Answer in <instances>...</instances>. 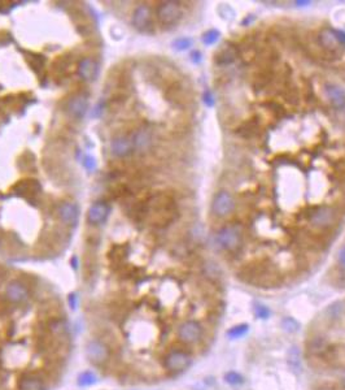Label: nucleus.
<instances>
[{"instance_id": "f257e3e1", "label": "nucleus", "mask_w": 345, "mask_h": 390, "mask_svg": "<svg viewBox=\"0 0 345 390\" xmlns=\"http://www.w3.org/2000/svg\"><path fill=\"white\" fill-rule=\"evenodd\" d=\"M86 358L95 367H104L112 359V349L106 341L92 338L86 343Z\"/></svg>"}, {"instance_id": "f03ea898", "label": "nucleus", "mask_w": 345, "mask_h": 390, "mask_svg": "<svg viewBox=\"0 0 345 390\" xmlns=\"http://www.w3.org/2000/svg\"><path fill=\"white\" fill-rule=\"evenodd\" d=\"M192 363V357L183 349H171L165 354L162 359L163 368L170 373H181Z\"/></svg>"}, {"instance_id": "7ed1b4c3", "label": "nucleus", "mask_w": 345, "mask_h": 390, "mask_svg": "<svg viewBox=\"0 0 345 390\" xmlns=\"http://www.w3.org/2000/svg\"><path fill=\"white\" fill-rule=\"evenodd\" d=\"M203 325L196 320H185L177 328V337L185 345H195L203 338Z\"/></svg>"}, {"instance_id": "20e7f679", "label": "nucleus", "mask_w": 345, "mask_h": 390, "mask_svg": "<svg viewBox=\"0 0 345 390\" xmlns=\"http://www.w3.org/2000/svg\"><path fill=\"white\" fill-rule=\"evenodd\" d=\"M215 242L222 250L229 252L236 251L241 244V234L235 226H225L215 234Z\"/></svg>"}, {"instance_id": "39448f33", "label": "nucleus", "mask_w": 345, "mask_h": 390, "mask_svg": "<svg viewBox=\"0 0 345 390\" xmlns=\"http://www.w3.org/2000/svg\"><path fill=\"white\" fill-rule=\"evenodd\" d=\"M4 298L13 306H22L30 299V290L27 285L20 280L9 281L4 290Z\"/></svg>"}, {"instance_id": "423d86ee", "label": "nucleus", "mask_w": 345, "mask_h": 390, "mask_svg": "<svg viewBox=\"0 0 345 390\" xmlns=\"http://www.w3.org/2000/svg\"><path fill=\"white\" fill-rule=\"evenodd\" d=\"M157 19L163 26L175 25L182 19V7L178 1H163L157 8Z\"/></svg>"}, {"instance_id": "0eeeda50", "label": "nucleus", "mask_w": 345, "mask_h": 390, "mask_svg": "<svg viewBox=\"0 0 345 390\" xmlns=\"http://www.w3.org/2000/svg\"><path fill=\"white\" fill-rule=\"evenodd\" d=\"M17 390H48L46 380L35 372H24L16 383Z\"/></svg>"}, {"instance_id": "6e6552de", "label": "nucleus", "mask_w": 345, "mask_h": 390, "mask_svg": "<svg viewBox=\"0 0 345 390\" xmlns=\"http://www.w3.org/2000/svg\"><path fill=\"white\" fill-rule=\"evenodd\" d=\"M234 208H235L234 198L227 191L218 193L214 197V199H213V203H212V211L218 217L227 216L234 211Z\"/></svg>"}, {"instance_id": "1a4fd4ad", "label": "nucleus", "mask_w": 345, "mask_h": 390, "mask_svg": "<svg viewBox=\"0 0 345 390\" xmlns=\"http://www.w3.org/2000/svg\"><path fill=\"white\" fill-rule=\"evenodd\" d=\"M309 220L317 228H328V226L334 225L336 215H335V211L331 207L322 206V207L316 208L310 213Z\"/></svg>"}, {"instance_id": "9d476101", "label": "nucleus", "mask_w": 345, "mask_h": 390, "mask_svg": "<svg viewBox=\"0 0 345 390\" xmlns=\"http://www.w3.org/2000/svg\"><path fill=\"white\" fill-rule=\"evenodd\" d=\"M133 25L140 31H148L152 26V11L148 5L142 4L136 7L133 15Z\"/></svg>"}, {"instance_id": "9b49d317", "label": "nucleus", "mask_w": 345, "mask_h": 390, "mask_svg": "<svg viewBox=\"0 0 345 390\" xmlns=\"http://www.w3.org/2000/svg\"><path fill=\"white\" fill-rule=\"evenodd\" d=\"M110 208L104 202H96L94 205H91L87 212V221L92 225H100V224L106 223L108 219Z\"/></svg>"}, {"instance_id": "f8f14e48", "label": "nucleus", "mask_w": 345, "mask_h": 390, "mask_svg": "<svg viewBox=\"0 0 345 390\" xmlns=\"http://www.w3.org/2000/svg\"><path fill=\"white\" fill-rule=\"evenodd\" d=\"M57 215L60 220L68 225H76L80 219V208L73 202H64L58 206Z\"/></svg>"}, {"instance_id": "ddd939ff", "label": "nucleus", "mask_w": 345, "mask_h": 390, "mask_svg": "<svg viewBox=\"0 0 345 390\" xmlns=\"http://www.w3.org/2000/svg\"><path fill=\"white\" fill-rule=\"evenodd\" d=\"M99 65L94 59L84 58L78 65V76L86 82H92L98 78Z\"/></svg>"}, {"instance_id": "4468645a", "label": "nucleus", "mask_w": 345, "mask_h": 390, "mask_svg": "<svg viewBox=\"0 0 345 390\" xmlns=\"http://www.w3.org/2000/svg\"><path fill=\"white\" fill-rule=\"evenodd\" d=\"M68 113L69 116H72L73 119H83V116L86 115L88 110V100L84 95H77L74 98L70 99V102L68 103Z\"/></svg>"}, {"instance_id": "2eb2a0df", "label": "nucleus", "mask_w": 345, "mask_h": 390, "mask_svg": "<svg viewBox=\"0 0 345 390\" xmlns=\"http://www.w3.org/2000/svg\"><path fill=\"white\" fill-rule=\"evenodd\" d=\"M112 153L117 157H126L134 151V143L133 139L127 138V137H117L112 141L110 145Z\"/></svg>"}, {"instance_id": "dca6fc26", "label": "nucleus", "mask_w": 345, "mask_h": 390, "mask_svg": "<svg viewBox=\"0 0 345 390\" xmlns=\"http://www.w3.org/2000/svg\"><path fill=\"white\" fill-rule=\"evenodd\" d=\"M319 43L322 47L328 50V51H336L342 46L340 42H339L338 37H336L335 29H331V28H326V29L320 31Z\"/></svg>"}, {"instance_id": "f3484780", "label": "nucleus", "mask_w": 345, "mask_h": 390, "mask_svg": "<svg viewBox=\"0 0 345 390\" xmlns=\"http://www.w3.org/2000/svg\"><path fill=\"white\" fill-rule=\"evenodd\" d=\"M324 90H326L327 98L332 103V106L336 107V108L345 107V92L343 89L338 88L335 85H327Z\"/></svg>"}, {"instance_id": "a211bd4d", "label": "nucleus", "mask_w": 345, "mask_h": 390, "mask_svg": "<svg viewBox=\"0 0 345 390\" xmlns=\"http://www.w3.org/2000/svg\"><path fill=\"white\" fill-rule=\"evenodd\" d=\"M152 142V137L151 133L147 129H140L134 134L133 137V143H134V149L139 150V151H144L151 146Z\"/></svg>"}, {"instance_id": "6ab92c4d", "label": "nucleus", "mask_w": 345, "mask_h": 390, "mask_svg": "<svg viewBox=\"0 0 345 390\" xmlns=\"http://www.w3.org/2000/svg\"><path fill=\"white\" fill-rule=\"evenodd\" d=\"M308 349L310 353L313 354H323L324 351L328 349V341H327L326 337L323 335H316L313 337L308 343Z\"/></svg>"}, {"instance_id": "aec40b11", "label": "nucleus", "mask_w": 345, "mask_h": 390, "mask_svg": "<svg viewBox=\"0 0 345 390\" xmlns=\"http://www.w3.org/2000/svg\"><path fill=\"white\" fill-rule=\"evenodd\" d=\"M236 56H238L236 48L234 46H227L223 50H221L217 55V62L219 65H227V64L235 61Z\"/></svg>"}, {"instance_id": "412c9836", "label": "nucleus", "mask_w": 345, "mask_h": 390, "mask_svg": "<svg viewBox=\"0 0 345 390\" xmlns=\"http://www.w3.org/2000/svg\"><path fill=\"white\" fill-rule=\"evenodd\" d=\"M288 364L292 368V371L300 372V369H301V355H300V350L296 346L292 347L290 354H288Z\"/></svg>"}, {"instance_id": "4be33fe9", "label": "nucleus", "mask_w": 345, "mask_h": 390, "mask_svg": "<svg viewBox=\"0 0 345 390\" xmlns=\"http://www.w3.org/2000/svg\"><path fill=\"white\" fill-rule=\"evenodd\" d=\"M96 383V375L92 371L82 372L78 377V385L80 387H91Z\"/></svg>"}, {"instance_id": "5701e85b", "label": "nucleus", "mask_w": 345, "mask_h": 390, "mask_svg": "<svg viewBox=\"0 0 345 390\" xmlns=\"http://www.w3.org/2000/svg\"><path fill=\"white\" fill-rule=\"evenodd\" d=\"M247 333H248V325L240 324L230 329L229 332H227V335H229L230 338L235 339V338H241V337L247 334Z\"/></svg>"}, {"instance_id": "b1692460", "label": "nucleus", "mask_w": 345, "mask_h": 390, "mask_svg": "<svg viewBox=\"0 0 345 390\" xmlns=\"http://www.w3.org/2000/svg\"><path fill=\"white\" fill-rule=\"evenodd\" d=\"M219 35H221V34H219L218 30L215 29L208 30L207 33L203 35V43L205 44V46H212V44H214L215 42L219 39Z\"/></svg>"}, {"instance_id": "393cba45", "label": "nucleus", "mask_w": 345, "mask_h": 390, "mask_svg": "<svg viewBox=\"0 0 345 390\" xmlns=\"http://www.w3.org/2000/svg\"><path fill=\"white\" fill-rule=\"evenodd\" d=\"M191 44H192V40L189 39V38L183 37L175 39L174 42H173V47H174V50H177V51H185V50L191 47Z\"/></svg>"}, {"instance_id": "a878e982", "label": "nucleus", "mask_w": 345, "mask_h": 390, "mask_svg": "<svg viewBox=\"0 0 345 390\" xmlns=\"http://www.w3.org/2000/svg\"><path fill=\"white\" fill-rule=\"evenodd\" d=\"M225 380L226 383L231 384V385H240V384H243V377L239 373H236V372H229L225 376Z\"/></svg>"}, {"instance_id": "bb28decb", "label": "nucleus", "mask_w": 345, "mask_h": 390, "mask_svg": "<svg viewBox=\"0 0 345 390\" xmlns=\"http://www.w3.org/2000/svg\"><path fill=\"white\" fill-rule=\"evenodd\" d=\"M282 325H283L284 330H287V332H296L298 329V324L296 323V320L291 319V317H286V319H283Z\"/></svg>"}, {"instance_id": "cd10ccee", "label": "nucleus", "mask_w": 345, "mask_h": 390, "mask_svg": "<svg viewBox=\"0 0 345 390\" xmlns=\"http://www.w3.org/2000/svg\"><path fill=\"white\" fill-rule=\"evenodd\" d=\"M254 314L258 319H267L270 316V310L266 306H262V304H256L254 307Z\"/></svg>"}, {"instance_id": "c85d7f7f", "label": "nucleus", "mask_w": 345, "mask_h": 390, "mask_svg": "<svg viewBox=\"0 0 345 390\" xmlns=\"http://www.w3.org/2000/svg\"><path fill=\"white\" fill-rule=\"evenodd\" d=\"M83 165L87 171H94L95 168H96V161H95L94 157L87 155V156H84L83 159Z\"/></svg>"}, {"instance_id": "c756f323", "label": "nucleus", "mask_w": 345, "mask_h": 390, "mask_svg": "<svg viewBox=\"0 0 345 390\" xmlns=\"http://www.w3.org/2000/svg\"><path fill=\"white\" fill-rule=\"evenodd\" d=\"M204 102H205V104H207L208 107L214 106V99H213V95H212V92L209 91V90L204 92Z\"/></svg>"}, {"instance_id": "7c9ffc66", "label": "nucleus", "mask_w": 345, "mask_h": 390, "mask_svg": "<svg viewBox=\"0 0 345 390\" xmlns=\"http://www.w3.org/2000/svg\"><path fill=\"white\" fill-rule=\"evenodd\" d=\"M68 300H69V306L70 308H73V310H76L77 306H78V297H77V294H70L69 298H68Z\"/></svg>"}, {"instance_id": "2f4dec72", "label": "nucleus", "mask_w": 345, "mask_h": 390, "mask_svg": "<svg viewBox=\"0 0 345 390\" xmlns=\"http://www.w3.org/2000/svg\"><path fill=\"white\" fill-rule=\"evenodd\" d=\"M103 113V104L102 103H99V104H96V106L94 107V110H92V112H91V117H100V115Z\"/></svg>"}, {"instance_id": "473e14b6", "label": "nucleus", "mask_w": 345, "mask_h": 390, "mask_svg": "<svg viewBox=\"0 0 345 390\" xmlns=\"http://www.w3.org/2000/svg\"><path fill=\"white\" fill-rule=\"evenodd\" d=\"M338 258H339V263H340V266H342L343 268H345V244L343 246L342 248H340Z\"/></svg>"}, {"instance_id": "72a5a7b5", "label": "nucleus", "mask_w": 345, "mask_h": 390, "mask_svg": "<svg viewBox=\"0 0 345 390\" xmlns=\"http://www.w3.org/2000/svg\"><path fill=\"white\" fill-rule=\"evenodd\" d=\"M335 33H336V37H338L340 44H342V46H345V33L344 31H342V30H335Z\"/></svg>"}, {"instance_id": "f704fd0d", "label": "nucleus", "mask_w": 345, "mask_h": 390, "mask_svg": "<svg viewBox=\"0 0 345 390\" xmlns=\"http://www.w3.org/2000/svg\"><path fill=\"white\" fill-rule=\"evenodd\" d=\"M192 61L193 62H199L200 60H201V54H200L199 51H195V52H192Z\"/></svg>"}, {"instance_id": "c9c22d12", "label": "nucleus", "mask_w": 345, "mask_h": 390, "mask_svg": "<svg viewBox=\"0 0 345 390\" xmlns=\"http://www.w3.org/2000/svg\"><path fill=\"white\" fill-rule=\"evenodd\" d=\"M72 264L74 270H78V258L77 256H73L72 258Z\"/></svg>"}, {"instance_id": "e433bc0d", "label": "nucleus", "mask_w": 345, "mask_h": 390, "mask_svg": "<svg viewBox=\"0 0 345 390\" xmlns=\"http://www.w3.org/2000/svg\"><path fill=\"white\" fill-rule=\"evenodd\" d=\"M296 4L300 5V7H302V5H308V4H310V1H302V0H298V1H296Z\"/></svg>"}, {"instance_id": "4c0bfd02", "label": "nucleus", "mask_w": 345, "mask_h": 390, "mask_svg": "<svg viewBox=\"0 0 345 390\" xmlns=\"http://www.w3.org/2000/svg\"><path fill=\"white\" fill-rule=\"evenodd\" d=\"M340 384H342V388H343V389H345V376H344V377H343L342 380H340Z\"/></svg>"}]
</instances>
